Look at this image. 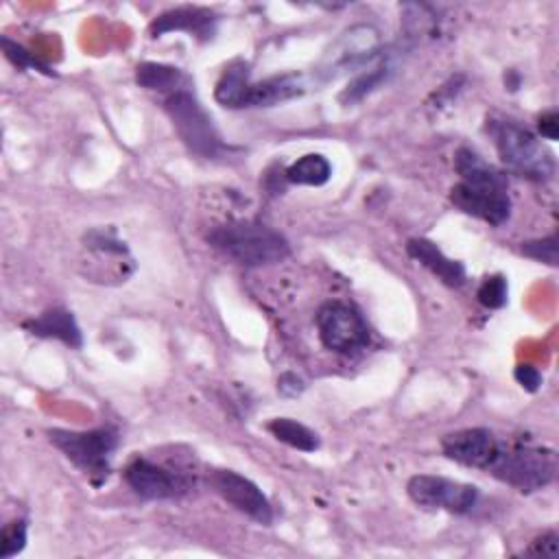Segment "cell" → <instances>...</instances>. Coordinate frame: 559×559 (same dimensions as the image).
<instances>
[{
    "instance_id": "ffe728a7",
    "label": "cell",
    "mask_w": 559,
    "mask_h": 559,
    "mask_svg": "<svg viewBox=\"0 0 559 559\" xmlns=\"http://www.w3.org/2000/svg\"><path fill=\"white\" fill-rule=\"evenodd\" d=\"M288 183L297 186H325L332 177V164L321 153H306L284 168Z\"/></svg>"
},
{
    "instance_id": "52a82bcc",
    "label": "cell",
    "mask_w": 559,
    "mask_h": 559,
    "mask_svg": "<svg viewBox=\"0 0 559 559\" xmlns=\"http://www.w3.org/2000/svg\"><path fill=\"white\" fill-rule=\"evenodd\" d=\"M380 57L382 44L378 28L371 24H354L345 28L325 50L323 59L317 66V74L321 76V81H330L345 72L373 66Z\"/></svg>"
},
{
    "instance_id": "8fae6325",
    "label": "cell",
    "mask_w": 559,
    "mask_h": 559,
    "mask_svg": "<svg viewBox=\"0 0 559 559\" xmlns=\"http://www.w3.org/2000/svg\"><path fill=\"white\" fill-rule=\"evenodd\" d=\"M210 489L253 522L269 526L273 522V507L264 491L247 476L234 469H212L207 474Z\"/></svg>"
},
{
    "instance_id": "d4e9b609",
    "label": "cell",
    "mask_w": 559,
    "mask_h": 559,
    "mask_svg": "<svg viewBox=\"0 0 559 559\" xmlns=\"http://www.w3.org/2000/svg\"><path fill=\"white\" fill-rule=\"evenodd\" d=\"M520 251L531 258V260H537V262H544V264H550V266H557V251H559V245H557V234H550L546 238H537V240H526L522 242Z\"/></svg>"
},
{
    "instance_id": "7a4b0ae2",
    "label": "cell",
    "mask_w": 559,
    "mask_h": 559,
    "mask_svg": "<svg viewBox=\"0 0 559 559\" xmlns=\"http://www.w3.org/2000/svg\"><path fill=\"white\" fill-rule=\"evenodd\" d=\"M207 242L240 266H269L290 255V245L277 229L258 221H231L216 225Z\"/></svg>"
},
{
    "instance_id": "ba28073f",
    "label": "cell",
    "mask_w": 559,
    "mask_h": 559,
    "mask_svg": "<svg viewBox=\"0 0 559 559\" xmlns=\"http://www.w3.org/2000/svg\"><path fill=\"white\" fill-rule=\"evenodd\" d=\"M314 325L325 349L336 354H356L369 345V328L362 314L345 301L332 299L319 306Z\"/></svg>"
},
{
    "instance_id": "484cf974",
    "label": "cell",
    "mask_w": 559,
    "mask_h": 559,
    "mask_svg": "<svg viewBox=\"0 0 559 559\" xmlns=\"http://www.w3.org/2000/svg\"><path fill=\"white\" fill-rule=\"evenodd\" d=\"M557 552H559V535L555 531L542 533L526 548V555H535V557H550V559H555Z\"/></svg>"
},
{
    "instance_id": "3957f363",
    "label": "cell",
    "mask_w": 559,
    "mask_h": 559,
    "mask_svg": "<svg viewBox=\"0 0 559 559\" xmlns=\"http://www.w3.org/2000/svg\"><path fill=\"white\" fill-rule=\"evenodd\" d=\"M162 107L190 153L203 159H218L229 153V144L223 140L212 116L199 103L192 83L166 94L162 98Z\"/></svg>"
},
{
    "instance_id": "8992f818",
    "label": "cell",
    "mask_w": 559,
    "mask_h": 559,
    "mask_svg": "<svg viewBox=\"0 0 559 559\" xmlns=\"http://www.w3.org/2000/svg\"><path fill=\"white\" fill-rule=\"evenodd\" d=\"M557 454L550 448L502 445L487 472H491V476L507 483L520 493H533L552 485L557 478Z\"/></svg>"
},
{
    "instance_id": "4316f807",
    "label": "cell",
    "mask_w": 559,
    "mask_h": 559,
    "mask_svg": "<svg viewBox=\"0 0 559 559\" xmlns=\"http://www.w3.org/2000/svg\"><path fill=\"white\" fill-rule=\"evenodd\" d=\"M306 389V382L301 376H297L295 371H284L280 378H277V393L282 397H297L301 395Z\"/></svg>"
},
{
    "instance_id": "5bb4252c",
    "label": "cell",
    "mask_w": 559,
    "mask_h": 559,
    "mask_svg": "<svg viewBox=\"0 0 559 559\" xmlns=\"http://www.w3.org/2000/svg\"><path fill=\"white\" fill-rule=\"evenodd\" d=\"M306 92V79L297 72H284L269 76L264 81H251L242 100V109L249 107H273L280 103H286L290 98H297Z\"/></svg>"
},
{
    "instance_id": "30bf717a",
    "label": "cell",
    "mask_w": 559,
    "mask_h": 559,
    "mask_svg": "<svg viewBox=\"0 0 559 559\" xmlns=\"http://www.w3.org/2000/svg\"><path fill=\"white\" fill-rule=\"evenodd\" d=\"M131 491L144 500H175L192 489V480L146 456H135L122 472Z\"/></svg>"
},
{
    "instance_id": "603a6c76",
    "label": "cell",
    "mask_w": 559,
    "mask_h": 559,
    "mask_svg": "<svg viewBox=\"0 0 559 559\" xmlns=\"http://www.w3.org/2000/svg\"><path fill=\"white\" fill-rule=\"evenodd\" d=\"M476 299L480 306L489 308V310H498V308H504L507 306V299H509V284H507V277L496 273V275H489L480 282L478 290H476Z\"/></svg>"
},
{
    "instance_id": "4fadbf2b",
    "label": "cell",
    "mask_w": 559,
    "mask_h": 559,
    "mask_svg": "<svg viewBox=\"0 0 559 559\" xmlns=\"http://www.w3.org/2000/svg\"><path fill=\"white\" fill-rule=\"evenodd\" d=\"M216 26H218V15L205 7H177L170 11H164L162 15H157L151 26L148 33L151 37H162L166 33H190L201 41H207L216 35Z\"/></svg>"
},
{
    "instance_id": "5b68a950",
    "label": "cell",
    "mask_w": 559,
    "mask_h": 559,
    "mask_svg": "<svg viewBox=\"0 0 559 559\" xmlns=\"http://www.w3.org/2000/svg\"><path fill=\"white\" fill-rule=\"evenodd\" d=\"M50 443L94 485L107 480L111 472V456L118 448V430L111 426H100L94 430H66V428H50L48 432Z\"/></svg>"
},
{
    "instance_id": "44dd1931",
    "label": "cell",
    "mask_w": 559,
    "mask_h": 559,
    "mask_svg": "<svg viewBox=\"0 0 559 559\" xmlns=\"http://www.w3.org/2000/svg\"><path fill=\"white\" fill-rule=\"evenodd\" d=\"M266 430L277 441H282L295 450H301V452H314L321 445V439L312 428H308L306 424L290 419V417H273L266 424Z\"/></svg>"
},
{
    "instance_id": "e0dca14e",
    "label": "cell",
    "mask_w": 559,
    "mask_h": 559,
    "mask_svg": "<svg viewBox=\"0 0 559 559\" xmlns=\"http://www.w3.org/2000/svg\"><path fill=\"white\" fill-rule=\"evenodd\" d=\"M395 72V66L391 63L389 55L382 52V57L369 68V70H362L360 74H356L347 87L338 94V100L341 105L349 107V105H356L360 103L362 98H367L369 94H373L378 87H382L384 83H389V79L393 76Z\"/></svg>"
},
{
    "instance_id": "7c38bea8",
    "label": "cell",
    "mask_w": 559,
    "mask_h": 559,
    "mask_svg": "<svg viewBox=\"0 0 559 559\" xmlns=\"http://www.w3.org/2000/svg\"><path fill=\"white\" fill-rule=\"evenodd\" d=\"M439 445L445 459L474 469H489L502 448L489 428H463L448 432L441 437Z\"/></svg>"
},
{
    "instance_id": "d6986e66",
    "label": "cell",
    "mask_w": 559,
    "mask_h": 559,
    "mask_svg": "<svg viewBox=\"0 0 559 559\" xmlns=\"http://www.w3.org/2000/svg\"><path fill=\"white\" fill-rule=\"evenodd\" d=\"M135 83L148 92H157L162 96L175 92L177 87L190 83V79L175 66L144 61L135 68Z\"/></svg>"
},
{
    "instance_id": "83f0119b",
    "label": "cell",
    "mask_w": 559,
    "mask_h": 559,
    "mask_svg": "<svg viewBox=\"0 0 559 559\" xmlns=\"http://www.w3.org/2000/svg\"><path fill=\"white\" fill-rule=\"evenodd\" d=\"M513 376H515L518 384H520L524 391H528V393H535V391L542 386V373H539V369H535V367H531V365H518L515 371H513Z\"/></svg>"
},
{
    "instance_id": "cb8c5ba5",
    "label": "cell",
    "mask_w": 559,
    "mask_h": 559,
    "mask_svg": "<svg viewBox=\"0 0 559 559\" xmlns=\"http://www.w3.org/2000/svg\"><path fill=\"white\" fill-rule=\"evenodd\" d=\"M26 520H11L0 531V559H11L26 548Z\"/></svg>"
},
{
    "instance_id": "ac0fdd59",
    "label": "cell",
    "mask_w": 559,
    "mask_h": 559,
    "mask_svg": "<svg viewBox=\"0 0 559 559\" xmlns=\"http://www.w3.org/2000/svg\"><path fill=\"white\" fill-rule=\"evenodd\" d=\"M251 83V70L249 63L242 59H236L225 66L223 74L216 81L214 98L218 105L229 109H242V100L247 94V87Z\"/></svg>"
},
{
    "instance_id": "7402d4cb",
    "label": "cell",
    "mask_w": 559,
    "mask_h": 559,
    "mask_svg": "<svg viewBox=\"0 0 559 559\" xmlns=\"http://www.w3.org/2000/svg\"><path fill=\"white\" fill-rule=\"evenodd\" d=\"M0 44H2L4 57H7L15 68H20V70H39V72H44V74H48V76H55V70H52L48 63H44L37 55H33L31 50H26L22 44L11 41L9 37H2Z\"/></svg>"
},
{
    "instance_id": "277c9868",
    "label": "cell",
    "mask_w": 559,
    "mask_h": 559,
    "mask_svg": "<svg viewBox=\"0 0 559 559\" xmlns=\"http://www.w3.org/2000/svg\"><path fill=\"white\" fill-rule=\"evenodd\" d=\"M487 133L507 170L531 181L552 179L555 157L533 131L509 118H489Z\"/></svg>"
},
{
    "instance_id": "6da1fadb",
    "label": "cell",
    "mask_w": 559,
    "mask_h": 559,
    "mask_svg": "<svg viewBox=\"0 0 559 559\" xmlns=\"http://www.w3.org/2000/svg\"><path fill=\"white\" fill-rule=\"evenodd\" d=\"M454 168L461 181L452 186L450 201L456 210L493 227L509 221L511 199L504 173L487 164L469 146H461L454 153Z\"/></svg>"
},
{
    "instance_id": "2e32d148",
    "label": "cell",
    "mask_w": 559,
    "mask_h": 559,
    "mask_svg": "<svg viewBox=\"0 0 559 559\" xmlns=\"http://www.w3.org/2000/svg\"><path fill=\"white\" fill-rule=\"evenodd\" d=\"M24 328L39 338H57L70 347H81L83 345V334L81 328L74 319V314L66 308H50L41 312L37 319L24 321Z\"/></svg>"
},
{
    "instance_id": "f1b7e54d",
    "label": "cell",
    "mask_w": 559,
    "mask_h": 559,
    "mask_svg": "<svg viewBox=\"0 0 559 559\" xmlns=\"http://www.w3.org/2000/svg\"><path fill=\"white\" fill-rule=\"evenodd\" d=\"M537 129H539V135L555 142L559 138V116L557 111H546L537 118Z\"/></svg>"
},
{
    "instance_id": "9c48e42d",
    "label": "cell",
    "mask_w": 559,
    "mask_h": 559,
    "mask_svg": "<svg viewBox=\"0 0 559 559\" xmlns=\"http://www.w3.org/2000/svg\"><path fill=\"white\" fill-rule=\"evenodd\" d=\"M408 498L424 511H448L467 515L478 504V487L435 474H415L406 483Z\"/></svg>"
},
{
    "instance_id": "9a60e30c",
    "label": "cell",
    "mask_w": 559,
    "mask_h": 559,
    "mask_svg": "<svg viewBox=\"0 0 559 559\" xmlns=\"http://www.w3.org/2000/svg\"><path fill=\"white\" fill-rule=\"evenodd\" d=\"M406 251L413 260H417L424 269H428L439 282H443L450 288H459L465 284V266L459 260L448 258L432 240L428 238H411L406 242Z\"/></svg>"
}]
</instances>
